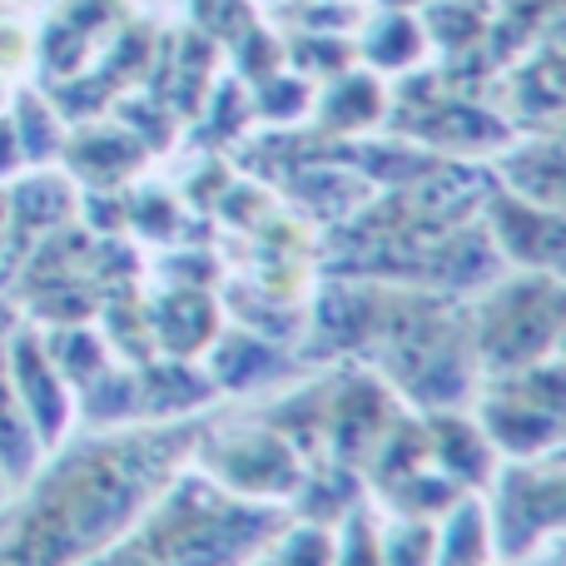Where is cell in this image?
<instances>
[{"mask_svg": "<svg viewBox=\"0 0 566 566\" xmlns=\"http://www.w3.org/2000/svg\"><path fill=\"white\" fill-rule=\"evenodd\" d=\"M497 532L482 492H462L448 512H438V566H497Z\"/></svg>", "mask_w": 566, "mask_h": 566, "instance_id": "cell-14", "label": "cell"}, {"mask_svg": "<svg viewBox=\"0 0 566 566\" xmlns=\"http://www.w3.org/2000/svg\"><path fill=\"white\" fill-rule=\"evenodd\" d=\"M283 507L229 497L199 468H179L135 527L90 566H249L269 547Z\"/></svg>", "mask_w": 566, "mask_h": 566, "instance_id": "cell-2", "label": "cell"}, {"mask_svg": "<svg viewBox=\"0 0 566 566\" xmlns=\"http://www.w3.org/2000/svg\"><path fill=\"white\" fill-rule=\"evenodd\" d=\"M382 562L388 566H438V517H408V512H382Z\"/></svg>", "mask_w": 566, "mask_h": 566, "instance_id": "cell-19", "label": "cell"}, {"mask_svg": "<svg viewBox=\"0 0 566 566\" xmlns=\"http://www.w3.org/2000/svg\"><path fill=\"white\" fill-rule=\"evenodd\" d=\"M30 60H35V35L20 20H0V75L30 65Z\"/></svg>", "mask_w": 566, "mask_h": 566, "instance_id": "cell-22", "label": "cell"}, {"mask_svg": "<svg viewBox=\"0 0 566 566\" xmlns=\"http://www.w3.org/2000/svg\"><path fill=\"white\" fill-rule=\"evenodd\" d=\"M145 318H149L155 353H169V358H205V348L214 343V333L224 328V308H219V298L205 293L199 283H175L165 298L149 303Z\"/></svg>", "mask_w": 566, "mask_h": 566, "instance_id": "cell-12", "label": "cell"}, {"mask_svg": "<svg viewBox=\"0 0 566 566\" xmlns=\"http://www.w3.org/2000/svg\"><path fill=\"white\" fill-rule=\"evenodd\" d=\"M10 125H15L20 155H25V169L55 165L60 149H65V115L55 109V99L45 90H10Z\"/></svg>", "mask_w": 566, "mask_h": 566, "instance_id": "cell-17", "label": "cell"}, {"mask_svg": "<svg viewBox=\"0 0 566 566\" xmlns=\"http://www.w3.org/2000/svg\"><path fill=\"white\" fill-rule=\"evenodd\" d=\"M189 468H199L214 488H224L229 497L289 512L293 492H298L303 472H308V458H303L259 408H244V412H234V418H224V412L214 408L209 418H199L195 448H189Z\"/></svg>", "mask_w": 566, "mask_h": 566, "instance_id": "cell-4", "label": "cell"}, {"mask_svg": "<svg viewBox=\"0 0 566 566\" xmlns=\"http://www.w3.org/2000/svg\"><path fill=\"white\" fill-rule=\"evenodd\" d=\"M145 155L149 149L129 135L125 125H99V119H80L75 129L65 135V175L85 189H119L125 179H135L145 169Z\"/></svg>", "mask_w": 566, "mask_h": 566, "instance_id": "cell-11", "label": "cell"}, {"mask_svg": "<svg viewBox=\"0 0 566 566\" xmlns=\"http://www.w3.org/2000/svg\"><path fill=\"white\" fill-rule=\"evenodd\" d=\"M382 6H392V10H418V6H428V0H382Z\"/></svg>", "mask_w": 566, "mask_h": 566, "instance_id": "cell-27", "label": "cell"}, {"mask_svg": "<svg viewBox=\"0 0 566 566\" xmlns=\"http://www.w3.org/2000/svg\"><path fill=\"white\" fill-rule=\"evenodd\" d=\"M6 99H10V80L0 75V109H6Z\"/></svg>", "mask_w": 566, "mask_h": 566, "instance_id": "cell-28", "label": "cell"}, {"mask_svg": "<svg viewBox=\"0 0 566 566\" xmlns=\"http://www.w3.org/2000/svg\"><path fill=\"white\" fill-rule=\"evenodd\" d=\"M522 566H566V552H562V547L537 552V557H532V562H522Z\"/></svg>", "mask_w": 566, "mask_h": 566, "instance_id": "cell-24", "label": "cell"}, {"mask_svg": "<svg viewBox=\"0 0 566 566\" xmlns=\"http://www.w3.org/2000/svg\"><path fill=\"white\" fill-rule=\"evenodd\" d=\"M557 358L566 363V333H562V343H557Z\"/></svg>", "mask_w": 566, "mask_h": 566, "instance_id": "cell-29", "label": "cell"}, {"mask_svg": "<svg viewBox=\"0 0 566 566\" xmlns=\"http://www.w3.org/2000/svg\"><path fill=\"white\" fill-rule=\"evenodd\" d=\"M0 259H6V185H0Z\"/></svg>", "mask_w": 566, "mask_h": 566, "instance_id": "cell-26", "label": "cell"}, {"mask_svg": "<svg viewBox=\"0 0 566 566\" xmlns=\"http://www.w3.org/2000/svg\"><path fill=\"white\" fill-rule=\"evenodd\" d=\"M497 566H502V562H497Z\"/></svg>", "mask_w": 566, "mask_h": 566, "instance_id": "cell-32", "label": "cell"}, {"mask_svg": "<svg viewBox=\"0 0 566 566\" xmlns=\"http://www.w3.org/2000/svg\"><path fill=\"white\" fill-rule=\"evenodd\" d=\"M313 115L328 139H353L388 119V90L373 70H348V75H333L323 95H313Z\"/></svg>", "mask_w": 566, "mask_h": 566, "instance_id": "cell-13", "label": "cell"}, {"mask_svg": "<svg viewBox=\"0 0 566 566\" xmlns=\"http://www.w3.org/2000/svg\"><path fill=\"white\" fill-rule=\"evenodd\" d=\"M358 55L368 60V70H378V75H412V70L422 65V55H428V35H422L418 10L388 6L378 20H368Z\"/></svg>", "mask_w": 566, "mask_h": 566, "instance_id": "cell-15", "label": "cell"}, {"mask_svg": "<svg viewBox=\"0 0 566 566\" xmlns=\"http://www.w3.org/2000/svg\"><path fill=\"white\" fill-rule=\"evenodd\" d=\"M492 179L507 195L537 209L566 214V139L557 135H512L492 155Z\"/></svg>", "mask_w": 566, "mask_h": 566, "instance_id": "cell-10", "label": "cell"}, {"mask_svg": "<svg viewBox=\"0 0 566 566\" xmlns=\"http://www.w3.org/2000/svg\"><path fill=\"white\" fill-rule=\"evenodd\" d=\"M333 547H338V527L333 522H313L298 512H283L269 547L259 552L264 566H333Z\"/></svg>", "mask_w": 566, "mask_h": 566, "instance_id": "cell-18", "label": "cell"}, {"mask_svg": "<svg viewBox=\"0 0 566 566\" xmlns=\"http://www.w3.org/2000/svg\"><path fill=\"white\" fill-rule=\"evenodd\" d=\"M472 418L502 462H532L566 452V363L552 353L512 373H492L472 392Z\"/></svg>", "mask_w": 566, "mask_h": 566, "instance_id": "cell-5", "label": "cell"}, {"mask_svg": "<svg viewBox=\"0 0 566 566\" xmlns=\"http://www.w3.org/2000/svg\"><path fill=\"white\" fill-rule=\"evenodd\" d=\"M418 418H422V438H428L432 468L458 492H488L502 458L488 442L482 422L472 418V408H432V412H418Z\"/></svg>", "mask_w": 566, "mask_h": 566, "instance_id": "cell-9", "label": "cell"}, {"mask_svg": "<svg viewBox=\"0 0 566 566\" xmlns=\"http://www.w3.org/2000/svg\"><path fill=\"white\" fill-rule=\"evenodd\" d=\"M199 422L75 428L0 517V566H90L189 462Z\"/></svg>", "mask_w": 566, "mask_h": 566, "instance_id": "cell-1", "label": "cell"}, {"mask_svg": "<svg viewBox=\"0 0 566 566\" xmlns=\"http://www.w3.org/2000/svg\"><path fill=\"white\" fill-rule=\"evenodd\" d=\"M10 502H15V488H10V478H6V472H0V517H6V507H10Z\"/></svg>", "mask_w": 566, "mask_h": 566, "instance_id": "cell-25", "label": "cell"}, {"mask_svg": "<svg viewBox=\"0 0 566 566\" xmlns=\"http://www.w3.org/2000/svg\"><path fill=\"white\" fill-rule=\"evenodd\" d=\"M472 348L482 378L542 363L566 333V279L537 269H502L488 289L472 293Z\"/></svg>", "mask_w": 566, "mask_h": 566, "instance_id": "cell-3", "label": "cell"}, {"mask_svg": "<svg viewBox=\"0 0 566 566\" xmlns=\"http://www.w3.org/2000/svg\"><path fill=\"white\" fill-rule=\"evenodd\" d=\"M333 566H388L382 562V532H378V507H373V497L358 502V507L338 522Z\"/></svg>", "mask_w": 566, "mask_h": 566, "instance_id": "cell-20", "label": "cell"}, {"mask_svg": "<svg viewBox=\"0 0 566 566\" xmlns=\"http://www.w3.org/2000/svg\"><path fill=\"white\" fill-rule=\"evenodd\" d=\"M45 442H40L35 422H30L25 402L15 398V382H10L6 373V353H0V472L10 478V488H25L30 478L40 472V462H45Z\"/></svg>", "mask_w": 566, "mask_h": 566, "instance_id": "cell-16", "label": "cell"}, {"mask_svg": "<svg viewBox=\"0 0 566 566\" xmlns=\"http://www.w3.org/2000/svg\"><path fill=\"white\" fill-rule=\"evenodd\" d=\"M199 363H205V373L214 378L219 402L224 398H269V392H279L283 382H293L303 373L298 353H289L279 338H264V333L244 328V323L219 328Z\"/></svg>", "mask_w": 566, "mask_h": 566, "instance_id": "cell-8", "label": "cell"}, {"mask_svg": "<svg viewBox=\"0 0 566 566\" xmlns=\"http://www.w3.org/2000/svg\"><path fill=\"white\" fill-rule=\"evenodd\" d=\"M10 323H15V318H6V323H0V338H6V328H10Z\"/></svg>", "mask_w": 566, "mask_h": 566, "instance_id": "cell-30", "label": "cell"}, {"mask_svg": "<svg viewBox=\"0 0 566 566\" xmlns=\"http://www.w3.org/2000/svg\"><path fill=\"white\" fill-rule=\"evenodd\" d=\"M20 169H25V155H20V139H15V125H10V115L0 109V185H10Z\"/></svg>", "mask_w": 566, "mask_h": 566, "instance_id": "cell-23", "label": "cell"}, {"mask_svg": "<svg viewBox=\"0 0 566 566\" xmlns=\"http://www.w3.org/2000/svg\"><path fill=\"white\" fill-rule=\"evenodd\" d=\"M0 353H6V373L15 382V398L25 402L30 422H35L40 442L45 448H60V442L75 432V388L65 382V373L55 368L45 348V333L35 323H10L6 338H0Z\"/></svg>", "mask_w": 566, "mask_h": 566, "instance_id": "cell-7", "label": "cell"}, {"mask_svg": "<svg viewBox=\"0 0 566 566\" xmlns=\"http://www.w3.org/2000/svg\"><path fill=\"white\" fill-rule=\"evenodd\" d=\"M254 109L264 119H298L303 109H313V90L303 80H283V75H264L259 80V99Z\"/></svg>", "mask_w": 566, "mask_h": 566, "instance_id": "cell-21", "label": "cell"}, {"mask_svg": "<svg viewBox=\"0 0 566 566\" xmlns=\"http://www.w3.org/2000/svg\"><path fill=\"white\" fill-rule=\"evenodd\" d=\"M249 566H264V557H259V562H249Z\"/></svg>", "mask_w": 566, "mask_h": 566, "instance_id": "cell-31", "label": "cell"}, {"mask_svg": "<svg viewBox=\"0 0 566 566\" xmlns=\"http://www.w3.org/2000/svg\"><path fill=\"white\" fill-rule=\"evenodd\" d=\"M482 497L492 512L502 566H522L537 552L566 547V452L532 462H502Z\"/></svg>", "mask_w": 566, "mask_h": 566, "instance_id": "cell-6", "label": "cell"}]
</instances>
